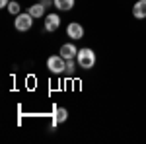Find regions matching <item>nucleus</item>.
Masks as SVG:
<instances>
[{
	"instance_id": "obj_1",
	"label": "nucleus",
	"mask_w": 146,
	"mask_h": 144,
	"mask_svg": "<svg viewBox=\"0 0 146 144\" xmlns=\"http://www.w3.org/2000/svg\"><path fill=\"white\" fill-rule=\"evenodd\" d=\"M76 58H78L80 68H84V70H90V68H94V64H96V53H94L92 49H80Z\"/></svg>"
},
{
	"instance_id": "obj_2",
	"label": "nucleus",
	"mask_w": 146,
	"mask_h": 144,
	"mask_svg": "<svg viewBox=\"0 0 146 144\" xmlns=\"http://www.w3.org/2000/svg\"><path fill=\"white\" fill-rule=\"evenodd\" d=\"M47 68H49L53 74H60V72L66 70V62H64V58L60 55L49 56V58H47Z\"/></svg>"
},
{
	"instance_id": "obj_3",
	"label": "nucleus",
	"mask_w": 146,
	"mask_h": 144,
	"mask_svg": "<svg viewBox=\"0 0 146 144\" xmlns=\"http://www.w3.org/2000/svg\"><path fill=\"white\" fill-rule=\"evenodd\" d=\"M14 25H16V29H18V31H27V29L33 25V16H31L29 12H27V14H18Z\"/></svg>"
},
{
	"instance_id": "obj_4",
	"label": "nucleus",
	"mask_w": 146,
	"mask_h": 144,
	"mask_svg": "<svg viewBox=\"0 0 146 144\" xmlns=\"http://www.w3.org/2000/svg\"><path fill=\"white\" fill-rule=\"evenodd\" d=\"M66 33H68V37H70V39H82V37H84V27H82L80 23L72 22V23H68Z\"/></svg>"
},
{
	"instance_id": "obj_5",
	"label": "nucleus",
	"mask_w": 146,
	"mask_h": 144,
	"mask_svg": "<svg viewBox=\"0 0 146 144\" xmlns=\"http://www.w3.org/2000/svg\"><path fill=\"white\" fill-rule=\"evenodd\" d=\"M58 25H60L58 14H49V16H45V29L47 31H56Z\"/></svg>"
},
{
	"instance_id": "obj_6",
	"label": "nucleus",
	"mask_w": 146,
	"mask_h": 144,
	"mask_svg": "<svg viewBox=\"0 0 146 144\" xmlns=\"http://www.w3.org/2000/svg\"><path fill=\"white\" fill-rule=\"evenodd\" d=\"M58 55L62 56L64 60H68V58H74V56L78 55V49H76L72 43H64L62 47H60V53H58Z\"/></svg>"
},
{
	"instance_id": "obj_7",
	"label": "nucleus",
	"mask_w": 146,
	"mask_h": 144,
	"mask_svg": "<svg viewBox=\"0 0 146 144\" xmlns=\"http://www.w3.org/2000/svg\"><path fill=\"white\" fill-rule=\"evenodd\" d=\"M133 16L136 20H144L146 18V0H138L133 8Z\"/></svg>"
},
{
	"instance_id": "obj_8",
	"label": "nucleus",
	"mask_w": 146,
	"mask_h": 144,
	"mask_svg": "<svg viewBox=\"0 0 146 144\" xmlns=\"http://www.w3.org/2000/svg\"><path fill=\"white\" fill-rule=\"evenodd\" d=\"M45 4L41 2V4H33V6H29V14L33 16V18H43V14H45Z\"/></svg>"
},
{
	"instance_id": "obj_9",
	"label": "nucleus",
	"mask_w": 146,
	"mask_h": 144,
	"mask_svg": "<svg viewBox=\"0 0 146 144\" xmlns=\"http://www.w3.org/2000/svg\"><path fill=\"white\" fill-rule=\"evenodd\" d=\"M53 2H55L56 8H58V10H62V12L72 10V6H74V0H53Z\"/></svg>"
},
{
	"instance_id": "obj_10",
	"label": "nucleus",
	"mask_w": 146,
	"mask_h": 144,
	"mask_svg": "<svg viewBox=\"0 0 146 144\" xmlns=\"http://www.w3.org/2000/svg\"><path fill=\"white\" fill-rule=\"evenodd\" d=\"M68 117V111L64 109V107H58V109L55 111V125H58V123H64Z\"/></svg>"
},
{
	"instance_id": "obj_11",
	"label": "nucleus",
	"mask_w": 146,
	"mask_h": 144,
	"mask_svg": "<svg viewBox=\"0 0 146 144\" xmlns=\"http://www.w3.org/2000/svg\"><path fill=\"white\" fill-rule=\"evenodd\" d=\"M8 12H10V14H14V16H18V14H20V4L12 0L10 4H8Z\"/></svg>"
},
{
	"instance_id": "obj_12",
	"label": "nucleus",
	"mask_w": 146,
	"mask_h": 144,
	"mask_svg": "<svg viewBox=\"0 0 146 144\" xmlns=\"http://www.w3.org/2000/svg\"><path fill=\"white\" fill-rule=\"evenodd\" d=\"M74 70V58H68L66 60V72H72Z\"/></svg>"
},
{
	"instance_id": "obj_13",
	"label": "nucleus",
	"mask_w": 146,
	"mask_h": 144,
	"mask_svg": "<svg viewBox=\"0 0 146 144\" xmlns=\"http://www.w3.org/2000/svg\"><path fill=\"white\" fill-rule=\"evenodd\" d=\"M8 4H10V0H0V6L2 8H8Z\"/></svg>"
}]
</instances>
